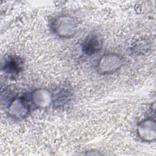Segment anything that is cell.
<instances>
[{
	"label": "cell",
	"mask_w": 156,
	"mask_h": 156,
	"mask_svg": "<svg viewBox=\"0 0 156 156\" xmlns=\"http://www.w3.org/2000/svg\"><path fill=\"white\" fill-rule=\"evenodd\" d=\"M49 27L54 35L63 39L72 38L77 30L76 20L68 14L58 15L53 17L51 20Z\"/></svg>",
	"instance_id": "obj_1"
},
{
	"label": "cell",
	"mask_w": 156,
	"mask_h": 156,
	"mask_svg": "<svg viewBox=\"0 0 156 156\" xmlns=\"http://www.w3.org/2000/svg\"><path fill=\"white\" fill-rule=\"evenodd\" d=\"M124 63V60L119 54L108 52L99 57L96 63V69L101 74H112L120 69Z\"/></svg>",
	"instance_id": "obj_2"
},
{
	"label": "cell",
	"mask_w": 156,
	"mask_h": 156,
	"mask_svg": "<svg viewBox=\"0 0 156 156\" xmlns=\"http://www.w3.org/2000/svg\"><path fill=\"white\" fill-rule=\"evenodd\" d=\"M30 112L29 102L23 97L14 98L7 107L9 116L14 119L20 120L26 117Z\"/></svg>",
	"instance_id": "obj_3"
},
{
	"label": "cell",
	"mask_w": 156,
	"mask_h": 156,
	"mask_svg": "<svg viewBox=\"0 0 156 156\" xmlns=\"http://www.w3.org/2000/svg\"><path fill=\"white\" fill-rule=\"evenodd\" d=\"M138 137L143 141L151 143L156 138V126L154 119L147 118L138 122L136 127Z\"/></svg>",
	"instance_id": "obj_4"
},
{
	"label": "cell",
	"mask_w": 156,
	"mask_h": 156,
	"mask_svg": "<svg viewBox=\"0 0 156 156\" xmlns=\"http://www.w3.org/2000/svg\"><path fill=\"white\" fill-rule=\"evenodd\" d=\"M30 101L37 108H45L51 106L53 102L52 93L47 88H39L30 94Z\"/></svg>",
	"instance_id": "obj_5"
},
{
	"label": "cell",
	"mask_w": 156,
	"mask_h": 156,
	"mask_svg": "<svg viewBox=\"0 0 156 156\" xmlns=\"http://www.w3.org/2000/svg\"><path fill=\"white\" fill-rule=\"evenodd\" d=\"M102 47L101 39L96 34H90L87 37L82 44V51L87 55H92L98 52Z\"/></svg>",
	"instance_id": "obj_6"
},
{
	"label": "cell",
	"mask_w": 156,
	"mask_h": 156,
	"mask_svg": "<svg viewBox=\"0 0 156 156\" xmlns=\"http://www.w3.org/2000/svg\"><path fill=\"white\" fill-rule=\"evenodd\" d=\"M22 68V63L19 58H10L5 63L4 66V69L9 73L15 74L20 71Z\"/></svg>",
	"instance_id": "obj_7"
}]
</instances>
